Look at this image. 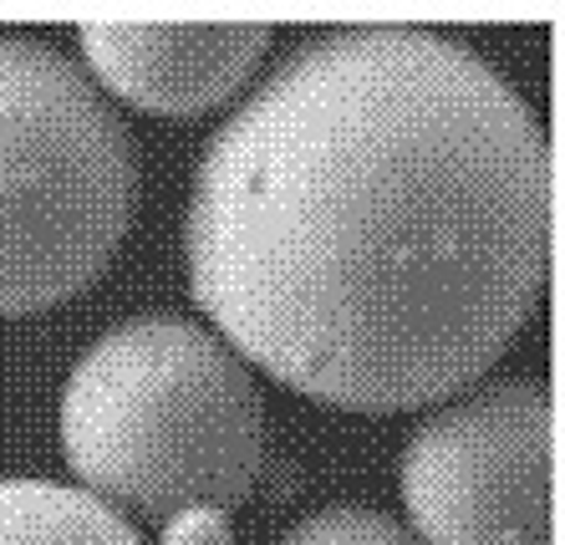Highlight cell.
I'll use <instances>...</instances> for the list:
<instances>
[{
	"mask_svg": "<svg viewBox=\"0 0 565 545\" xmlns=\"http://www.w3.org/2000/svg\"><path fill=\"white\" fill-rule=\"evenodd\" d=\"M276 545H418L408 525L367 505H327L316 515L296 520Z\"/></svg>",
	"mask_w": 565,
	"mask_h": 545,
	"instance_id": "obj_7",
	"label": "cell"
},
{
	"mask_svg": "<svg viewBox=\"0 0 565 545\" xmlns=\"http://www.w3.org/2000/svg\"><path fill=\"white\" fill-rule=\"evenodd\" d=\"M62 453L77 490L122 520H230L265 464L260 387L210 327L143 311L72 362Z\"/></svg>",
	"mask_w": 565,
	"mask_h": 545,
	"instance_id": "obj_2",
	"label": "cell"
},
{
	"mask_svg": "<svg viewBox=\"0 0 565 545\" xmlns=\"http://www.w3.org/2000/svg\"><path fill=\"white\" fill-rule=\"evenodd\" d=\"M138 204L128 122L82 62L0 36V317L93 286Z\"/></svg>",
	"mask_w": 565,
	"mask_h": 545,
	"instance_id": "obj_3",
	"label": "cell"
},
{
	"mask_svg": "<svg viewBox=\"0 0 565 545\" xmlns=\"http://www.w3.org/2000/svg\"><path fill=\"white\" fill-rule=\"evenodd\" d=\"M87 77L122 103L194 118L235 97L260 56L270 26H148V21H87L77 31Z\"/></svg>",
	"mask_w": 565,
	"mask_h": 545,
	"instance_id": "obj_5",
	"label": "cell"
},
{
	"mask_svg": "<svg viewBox=\"0 0 565 545\" xmlns=\"http://www.w3.org/2000/svg\"><path fill=\"white\" fill-rule=\"evenodd\" d=\"M184 260L214 336L276 383L347 413L444 403L540 307L545 128L444 31H321L204 143Z\"/></svg>",
	"mask_w": 565,
	"mask_h": 545,
	"instance_id": "obj_1",
	"label": "cell"
},
{
	"mask_svg": "<svg viewBox=\"0 0 565 545\" xmlns=\"http://www.w3.org/2000/svg\"><path fill=\"white\" fill-rule=\"evenodd\" d=\"M0 545H143V535L77 484L0 479Z\"/></svg>",
	"mask_w": 565,
	"mask_h": 545,
	"instance_id": "obj_6",
	"label": "cell"
},
{
	"mask_svg": "<svg viewBox=\"0 0 565 545\" xmlns=\"http://www.w3.org/2000/svg\"><path fill=\"white\" fill-rule=\"evenodd\" d=\"M163 545H230V525L220 515H189L163 531Z\"/></svg>",
	"mask_w": 565,
	"mask_h": 545,
	"instance_id": "obj_8",
	"label": "cell"
},
{
	"mask_svg": "<svg viewBox=\"0 0 565 545\" xmlns=\"http://www.w3.org/2000/svg\"><path fill=\"white\" fill-rule=\"evenodd\" d=\"M403 505L418 545H555L551 387H463L408 434Z\"/></svg>",
	"mask_w": 565,
	"mask_h": 545,
	"instance_id": "obj_4",
	"label": "cell"
}]
</instances>
